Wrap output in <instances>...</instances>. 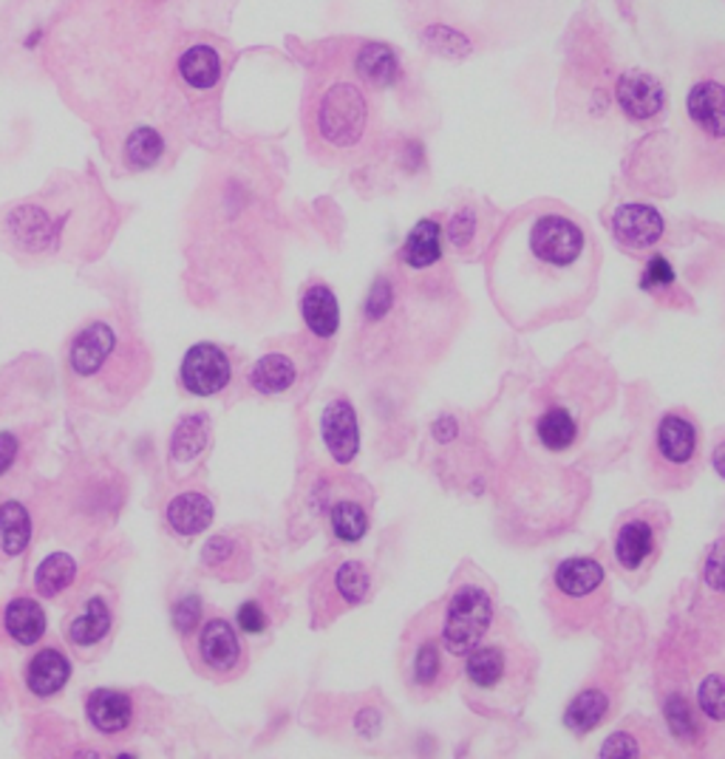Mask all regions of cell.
Instances as JSON below:
<instances>
[{
    "mask_svg": "<svg viewBox=\"0 0 725 759\" xmlns=\"http://www.w3.org/2000/svg\"><path fill=\"white\" fill-rule=\"evenodd\" d=\"M527 258L536 273H567L579 267L586 253V235L575 221L561 213H541L527 221Z\"/></svg>",
    "mask_w": 725,
    "mask_h": 759,
    "instance_id": "cell-1",
    "label": "cell"
},
{
    "mask_svg": "<svg viewBox=\"0 0 725 759\" xmlns=\"http://www.w3.org/2000/svg\"><path fill=\"white\" fill-rule=\"evenodd\" d=\"M369 106L366 94L358 82L334 80L329 82L315 100V128L320 140L332 147H354L366 131Z\"/></svg>",
    "mask_w": 725,
    "mask_h": 759,
    "instance_id": "cell-2",
    "label": "cell"
},
{
    "mask_svg": "<svg viewBox=\"0 0 725 759\" xmlns=\"http://www.w3.org/2000/svg\"><path fill=\"white\" fill-rule=\"evenodd\" d=\"M493 604L491 595L480 586H462L460 593L451 598L446 615V629H442V644L451 654H468L476 649L491 629Z\"/></svg>",
    "mask_w": 725,
    "mask_h": 759,
    "instance_id": "cell-3",
    "label": "cell"
},
{
    "mask_svg": "<svg viewBox=\"0 0 725 759\" xmlns=\"http://www.w3.org/2000/svg\"><path fill=\"white\" fill-rule=\"evenodd\" d=\"M230 360L213 343H199L182 360V386L196 397L219 394L230 383Z\"/></svg>",
    "mask_w": 725,
    "mask_h": 759,
    "instance_id": "cell-4",
    "label": "cell"
},
{
    "mask_svg": "<svg viewBox=\"0 0 725 759\" xmlns=\"http://www.w3.org/2000/svg\"><path fill=\"white\" fill-rule=\"evenodd\" d=\"M615 97H618L620 111L635 122L658 117L666 100L663 86L649 74H624L618 80V88H615Z\"/></svg>",
    "mask_w": 725,
    "mask_h": 759,
    "instance_id": "cell-5",
    "label": "cell"
},
{
    "mask_svg": "<svg viewBox=\"0 0 725 759\" xmlns=\"http://www.w3.org/2000/svg\"><path fill=\"white\" fill-rule=\"evenodd\" d=\"M323 442H327L329 453L334 457V462L340 465H349V462L358 457L360 448V431H358V417H354V408L347 400H334L332 406H327L323 411Z\"/></svg>",
    "mask_w": 725,
    "mask_h": 759,
    "instance_id": "cell-6",
    "label": "cell"
},
{
    "mask_svg": "<svg viewBox=\"0 0 725 759\" xmlns=\"http://www.w3.org/2000/svg\"><path fill=\"white\" fill-rule=\"evenodd\" d=\"M663 227V216L649 205H624L613 219V230L620 244L635 246V250L658 244Z\"/></svg>",
    "mask_w": 725,
    "mask_h": 759,
    "instance_id": "cell-7",
    "label": "cell"
},
{
    "mask_svg": "<svg viewBox=\"0 0 725 759\" xmlns=\"http://www.w3.org/2000/svg\"><path fill=\"white\" fill-rule=\"evenodd\" d=\"M685 111L703 134L725 140V86L717 80H700L689 91Z\"/></svg>",
    "mask_w": 725,
    "mask_h": 759,
    "instance_id": "cell-8",
    "label": "cell"
},
{
    "mask_svg": "<svg viewBox=\"0 0 725 759\" xmlns=\"http://www.w3.org/2000/svg\"><path fill=\"white\" fill-rule=\"evenodd\" d=\"M117 346L113 329L108 323H91L77 334L72 343V369L83 377L100 372V366L108 360V354Z\"/></svg>",
    "mask_w": 725,
    "mask_h": 759,
    "instance_id": "cell-9",
    "label": "cell"
},
{
    "mask_svg": "<svg viewBox=\"0 0 725 759\" xmlns=\"http://www.w3.org/2000/svg\"><path fill=\"white\" fill-rule=\"evenodd\" d=\"M199 654L205 660V667H210L213 672H230L241 658V647L233 626L221 618L210 620L205 626V632H201Z\"/></svg>",
    "mask_w": 725,
    "mask_h": 759,
    "instance_id": "cell-10",
    "label": "cell"
},
{
    "mask_svg": "<svg viewBox=\"0 0 725 759\" xmlns=\"http://www.w3.org/2000/svg\"><path fill=\"white\" fill-rule=\"evenodd\" d=\"M658 451L669 465H689L697 453V428L678 414H666L658 426Z\"/></svg>",
    "mask_w": 725,
    "mask_h": 759,
    "instance_id": "cell-11",
    "label": "cell"
},
{
    "mask_svg": "<svg viewBox=\"0 0 725 759\" xmlns=\"http://www.w3.org/2000/svg\"><path fill=\"white\" fill-rule=\"evenodd\" d=\"M176 72H179L185 86L196 88V91H210L221 80V54L213 46L196 43L179 54Z\"/></svg>",
    "mask_w": 725,
    "mask_h": 759,
    "instance_id": "cell-12",
    "label": "cell"
},
{
    "mask_svg": "<svg viewBox=\"0 0 725 759\" xmlns=\"http://www.w3.org/2000/svg\"><path fill=\"white\" fill-rule=\"evenodd\" d=\"M354 74L372 88H388L399 80L397 54L383 43H363L354 54Z\"/></svg>",
    "mask_w": 725,
    "mask_h": 759,
    "instance_id": "cell-13",
    "label": "cell"
},
{
    "mask_svg": "<svg viewBox=\"0 0 725 759\" xmlns=\"http://www.w3.org/2000/svg\"><path fill=\"white\" fill-rule=\"evenodd\" d=\"M72 678V667L68 660L63 658L57 649H43L41 654H34V660L29 663L26 683L37 697H48V694H57Z\"/></svg>",
    "mask_w": 725,
    "mask_h": 759,
    "instance_id": "cell-14",
    "label": "cell"
},
{
    "mask_svg": "<svg viewBox=\"0 0 725 759\" xmlns=\"http://www.w3.org/2000/svg\"><path fill=\"white\" fill-rule=\"evenodd\" d=\"M167 521L182 536L201 534L213 521V502L201 493H182L167 505Z\"/></svg>",
    "mask_w": 725,
    "mask_h": 759,
    "instance_id": "cell-15",
    "label": "cell"
},
{
    "mask_svg": "<svg viewBox=\"0 0 725 759\" xmlns=\"http://www.w3.org/2000/svg\"><path fill=\"white\" fill-rule=\"evenodd\" d=\"M131 714V700L122 692H113V689H100V692H94L91 700H88V717H91V723L102 734H117L122 728H128Z\"/></svg>",
    "mask_w": 725,
    "mask_h": 759,
    "instance_id": "cell-16",
    "label": "cell"
},
{
    "mask_svg": "<svg viewBox=\"0 0 725 759\" xmlns=\"http://www.w3.org/2000/svg\"><path fill=\"white\" fill-rule=\"evenodd\" d=\"M3 624H7V632L18 644L29 647V644H37L43 638V632H46V613H43V606L37 601L14 598L7 606Z\"/></svg>",
    "mask_w": 725,
    "mask_h": 759,
    "instance_id": "cell-17",
    "label": "cell"
},
{
    "mask_svg": "<svg viewBox=\"0 0 725 759\" xmlns=\"http://www.w3.org/2000/svg\"><path fill=\"white\" fill-rule=\"evenodd\" d=\"M604 584V566L593 559H567L556 570V586L570 598H584Z\"/></svg>",
    "mask_w": 725,
    "mask_h": 759,
    "instance_id": "cell-18",
    "label": "cell"
},
{
    "mask_svg": "<svg viewBox=\"0 0 725 759\" xmlns=\"http://www.w3.org/2000/svg\"><path fill=\"white\" fill-rule=\"evenodd\" d=\"M304 320L318 338H332L340 327V309L329 287H312L304 295Z\"/></svg>",
    "mask_w": 725,
    "mask_h": 759,
    "instance_id": "cell-19",
    "label": "cell"
},
{
    "mask_svg": "<svg viewBox=\"0 0 725 759\" xmlns=\"http://www.w3.org/2000/svg\"><path fill=\"white\" fill-rule=\"evenodd\" d=\"M655 547V530L649 521H629L620 527L618 541H615V556L618 564L626 570H638L646 561V556L652 553Z\"/></svg>",
    "mask_w": 725,
    "mask_h": 759,
    "instance_id": "cell-20",
    "label": "cell"
},
{
    "mask_svg": "<svg viewBox=\"0 0 725 759\" xmlns=\"http://www.w3.org/2000/svg\"><path fill=\"white\" fill-rule=\"evenodd\" d=\"M440 239H442L440 224L431 219H422L417 227H414L411 235H408L406 246H403V258L417 270L431 267V264H437L442 255Z\"/></svg>",
    "mask_w": 725,
    "mask_h": 759,
    "instance_id": "cell-21",
    "label": "cell"
},
{
    "mask_svg": "<svg viewBox=\"0 0 725 759\" xmlns=\"http://www.w3.org/2000/svg\"><path fill=\"white\" fill-rule=\"evenodd\" d=\"M606 708H609L606 694L601 692V689H586V692H581L579 697L572 700L570 708H567V714H564L567 728L575 734L593 732V728H598L601 723H604Z\"/></svg>",
    "mask_w": 725,
    "mask_h": 759,
    "instance_id": "cell-22",
    "label": "cell"
},
{
    "mask_svg": "<svg viewBox=\"0 0 725 759\" xmlns=\"http://www.w3.org/2000/svg\"><path fill=\"white\" fill-rule=\"evenodd\" d=\"M253 388L261 394H281L295 383V363L284 354H266L253 366Z\"/></svg>",
    "mask_w": 725,
    "mask_h": 759,
    "instance_id": "cell-23",
    "label": "cell"
},
{
    "mask_svg": "<svg viewBox=\"0 0 725 759\" xmlns=\"http://www.w3.org/2000/svg\"><path fill=\"white\" fill-rule=\"evenodd\" d=\"M207 437H210V420L205 414H190L176 426L174 440H171V453H174V462H190L196 460L207 446Z\"/></svg>",
    "mask_w": 725,
    "mask_h": 759,
    "instance_id": "cell-24",
    "label": "cell"
},
{
    "mask_svg": "<svg viewBox=\"0 0 725 759\" xmlns=\"http://www.w3.org/2000/svg\"><path fill=\"white\" fill-rule=\"evenodd\" d=\"M9 224H12V233L18 235V241H21L26 250H32V253L34 250L48 246L54 230H57V227L52 224V219H48L43 210H37V207H23V210L12 213Z\"/></svg>",
    "mask_w": 725,
    "mask_h": 759,
    "instance_id": "cell-25",
    "label": "cell"
},
{
    "mask_svg": "<svg viewBox=\"0 0 725 759\" xmlns=\"http://www.w3.org/2000/svg\"><path fill=\"white\" fill-rule=\"evenodd\" d=\"M32 536V519L21 502H7L0 505V541L7 556H21Z\"/></svg>",
    "mask_w": 725,
    "mask_h": 759,
    "instance_id": "cell-26",
    "label": "cell"
},
{
    "mask_svg": "<svg viewBox=\"0 0 725 759\" xmlns=\"http://www.w3.org/2000/svg\"><path fill=\"white\" fill-rule=\"evenodd\" d=\"M507 660L502 654V649L496 647H476L468 652V678H471L473 686L480 689H493L499 686L502 678H505Z\"/></svg>",
    "mask_w": 725,
    "mask_h": 759,
    "instance_id": "cell-27",
    "label": "cell"
},
{
    "mask_svg": "<svg viewBox=\"0 0 725 759\" xmlns=\"http://www.w3.org/2000/svg\"><path fill=\"white\" fill-rule=\"evenodd\" d=\"M108 629H111V613H108L106 601L91 598L86 606V613H83L80 618L72 620L68 635H72V640L77 647H91V644L106 638Z\"/></svg>",
    "mask_w": 725,
    "mask_h": 759,
    "instance_id": "cell-28",
    "label": "cell"
},
{
    "mask_svg": "<svg viewBox=\"0 0 725 759\" xmlns=\"http://www.w3.org/2000/svg\"><path fill=\"white\" fill-rule=\"evenodd\" d=\"M74 575H77V564H74L72 556L54 553V556H48L41 566H37L34 586H37V593H41L43 598H54V595H61L63 590L72 584Z\"/></svg>",
    "mask_w": 725,
    "mask_h": 759,
    "instance_id": "cell-29",
    "label": "cell"
},
{
    "mask_svg": "<svg viewBox=\"0 0 725 759\" xmlns=\"http://www.w3.org/2000/svg\"><path fill=\"white\" fill-rule=\"evenodd\" d=\"M162 154H165V140H162V134L156 131V128L140 125L131 136H128V142H125L128 165L136 167V170L154 167L156 162L162 160Z\"/></svg>",
    "mask_w": 725,
    "mask_h": 759,
    "instance_id": "cell-30",
    "label": "cell"
},
{
    "mask_svg": "<svg viewBox=\"0 0 725 759\" xmlns=\"http://www.w3.org/2000/svg\"><path fill=\"white\" fill-rule=\"evenodd\" d=\"M579 437V426L572 420V414L564 408H550L539 420V440L550 451H564Z\"/></svg>",
    "mask_w": 725,
    "mask_h": 759,
    "instance_id": "cell-31",
    "label": "cell"
},
{
    "mask_svg": "<svg viewBox=\"0 0 725 759\" xmlns=\"http://www.w3.org/2000/svg\"><path fill=\"white\" fill-rule=\"evenodd\" d=\"M332 527L340 541H358L366 536L369 519L366 510L354 502H340L332 507Z\"/></svg>",
    "mask_w": 725,
    "mask_h": 759,
    "instance_id": "cell-32",
    "label": "cell"
},
{
    "mask_svg": "<svg viewBox=\"0 0 725 759\" xmlns=\"http://www.w3.org/2000/svg\"><path fill=\"white\" fill-rule=\"evenodd\" d=\"M422 41L437 54H446V57H468L473 48L465 34L451 26H428L422 32Z\"/></svg>",
    "mask_w": 725,
    "mask_h": 759,
    "instance_id": "cell-33",
    "label": "cell"
},
{
    "mask_svg": "<svg viewBox=\"0 0 725 759\" xmlns=\"http://www.w3.org/2000/svg\"><path fill=\"white\" fill-rule=\"evenodd\" d=\"M334 586H338V593L343 595L349 604H360V601L366 598V593H369L366 566L358 564V561L343 564L338 570V575H334Z\"/></svg>",
    "mask_w": 725,
    "mask_h": 759,
    "instance_id": "cell-34",
    "label": "cell"
},
{
    "mask_svg": "<svg viewBox=\"0 0 725 759\" xmlns=\"http://www.w3.org/2000/svg\"><path fill=\"white\" fill-rule=\"evenodd\" d=\"M666 723H669V728H672V734L680 743H692L700 734L692 708H689V703H685L683 697H678V694L669 697V703H666Z\"/></svg>",
    "mask_w": 725,
    "mask_h": 759,
    "instance_id": "cell-35",
    "label": "cell"
},
{
    "mask_svg": "<svg viewBox=\"0 0 725 759\" xmlns=\"http://www.w3.org/2000/svg\"><path fill=\"white\" fill-rule=\"evenodd\" d=\"M700 708L705 712V717L712 719H725V678L723 674H712V678L703 680L700 686Z\"/></svg>",
    "mask_w": 725,
    "mask_h": 759,
    "instance_id": "cell-36",
    "label": "cell"
},
{
    "mask_svg": "<svg viewBox=\"0 0 725 759\" xmlns=\"http://www.w3.org/2000/svg\"><path fill=\"white\" fill-rule=\"evenodd\" d=\"M414 674H417L419 686H431L437 674H440V649L433 640L422 644L417 652V667H414Z\"/></svg>",
    "mask_w": 725,
    "mask_h": 759,
    "instance_id": "cell-37",
    "label": "cell"
},
{
    "mask_svg": "<svg viewBox=\"0 0 725 759\" xmlns=\"http://www.w3.org/2000/svg\"><path fill=\"white\" fill-rule=\"evenodd\" d=\"M201 620V598L199 595H185L179 604L174 606V626L176 632L187 635L194 632V626Z\"/></svg>",
    "mask_w": 725,
    "mask_h": 759,
    "instance_id": "cell-38",
    "label": "cell"
},
{
    "mask_svg": "<svg viewBox=\"0 0 725 759\" xmlns=\"http://www.w3.org/2000/svg\"><path fill=\"white\" fill-rule=\"evenodd\" d=\"M394 304V293H392V284H388L386 278L374 280L372 293H369V304H366V315L372 320H380L383 315L392 309Z\"/></svg>",
    "mask_w": 725,
    "mask_h": 759,
    "instance_id": "cell-39",
    "label": "cell"
},
{
    "mask_svg": "<svg viewBox=\"0 0 725 759\" xmlns=\"http://www.w3.org/2000/svg\"><path fill=\"white\" fill-rule=\"evenodd\" d=\"M672 280H674V270L669 267V261H666L663 255H655V258L649 261L646 273H644V289L669 287Z\"/></svg>",
    "mask_w": 725,
    "mask_h": 759,
    "instance_id": "cell-40",
    "label": "cell"
},
{
    "mask_svg": "<svg viewBox=\"0 0 725 759\" xmlns=\"http://www.w3.org/2000/svg\"><path fill=\"white\" fill-rule=\"evenodd\" d=\"M705 581L714 586V590H723L725 593V541H719L717 547L708 556V564H705Z\"/></svg>",
    "mask_w": 725,
    "mask_h": 759,
    "instance_id": "cell-41",
    "label": "cell"
},
{
    "mask_svg": "<svg viewBox=\"0 0 725 759\" xmlns=\"http://www.w3.org/2000/svg\"><path fill=\"white\" fill-rule=\"evenodd\" d=\"M601 757H638V743L629 734H613L601 746Z\"/></svg>",
    "mask_w": 725,
    "mask_h": 759,
    "instance_id": "cell-42",
    "label": "cell"
},
{
    "mask_svg": "<svg viewBox=\"0 0 725 759\" xmlns=\"http://www.w3.org/2000/svg\"><path fill=\"white\" fill-rule=\"evenodd\" d=\"M239 626L244 629V632L259 635L266 629V615L261 613L259 604H253V601H250V604H244L239 609Z\"/></svg>",
    "mask_w": 725,
    "mask_h": 759,
    "instance_id": "cell-43",
    "label": "cell"
},
{
    "mask_svg": "<svg viewBox=\"0 0 725 759\" xmlns=\"http://www.w3.org/2000/svg\"><path fill=\"white\" fill-rule=\"evenodd\" d=\"M473 227H476V216L471 213V210H462V213H457L453 216V221H451V241L457 246H462L465 241H471V235H473Z\"/></svg>",
    "mask_w": 725,
    "mask_h": 759,
    "instance_id": "cell-44",
    "label": "cell"
},
{
    "mask_svg": "<svg viewBox=\"0 0 725 759\" xmlns=\"http://www.w3.org/2000/svg\"><path fill=\"white\" fill-rule=\"evenodd\" d=\"M18 457V440L14 433H0V473H7Z\"/></svg>",
    "mask_w": 725,
    "mask_h": 759,
    "instance_id": "cell-45",
    "label": "cell"
},
{
    "mask_svg": "<svg viewBox=\"0 0 725 759\" xmlns=\"http://www.w3.org/2000/svg\"><path fill=\"white\" fill-rule=\"evenodd\" d=\"M230 550H233V544L227 539H210L205 547V561L207 564H219V561H224L230 556Z\"/></svg>",
    "mask_w": 725,
    "mask_h": 759,
    "instance_id": "cell-46",
    "label": "cell"
},
{
    "mask_svg": "<svg viewBox=\"0 0 725 759\" xmlns=\"http://www.w3.org/2000/svg\"><path fill=\"white\" fill-rule=\"evenodd\" d=\"M457 420L453 417H442V420H437L433 422V437L440 442H451V440H457Z\"/></svg>",
    "mask_w": 725,
    "mask_h": 759,
    "instance_id": "cell-47",
    "label": "cell"
},
{
    "mask_svg": "<svg viewBox=\"0 0 725 759\" xmlns=\"http://www.w3.org/2000/svg\"><path fill=\"white\" fill-rule=\"evenodd\" d=\"M712 462H714V471L719 473L725 480V440L719 442L717 448H714V453H712Z\"/></svg>",
    "mask_w": 725,
    "mask_h": 759,
    "instance_id": "cell-48",
    "label": "cell"
}]
</instances>
